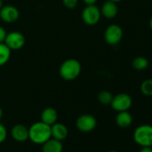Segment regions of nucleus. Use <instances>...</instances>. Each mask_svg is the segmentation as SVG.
I'll list each match as a JSON object with an SVG mask.
<instances>
[{
	"mask_svg": "<svg viewBox=\"0 0 152 152\" xmlns=\"http://www.w3.org/2000/svg\"><path fill=\"white\" fill-rule=\"evenodd\" d=\"M51 138V126L43 123H34L29 129V139L36 144H43Z\"/></svg>",
	"mask_w": 152,
	"mask_h": 152,
	"instance_id": "nucleus-1",
	"label": "nucleus"
},
{
	"mask_svg": "<svg viewBox=\"0 0 152 152\" xmlns=\"http://www.w3.org/2000/svg\"><path fill=\"white\" fill-rule=\"evenodd\" d=\"M82 72L81 63L74 58H69L62 63L59 68V73L64 81H73Z\"/></svg>",
	"mask_w": 152,
	"mask_h": 152,
	"instance_id": "nucleus-2",
	"label": "nucleus"
},
{
	"mask_svg": "<svg viewBox=\"0 0 152 152\" xmlns=\"http://www.w3.org/2000/svg\"><path fill=\"white\" fill-rule=\"evenodd\" d=\"M133 138L136 143L142 147L152 146V126L143 124L136 128Z\"/></svg>",
	"mask_w": 152,
	"mask_h": 152,
	"instance_id": "nucleus-3",
	"label": "nucleus"
},
{
	"mask_svg": "<svg viewBox=\"0 0 152 152\" xmlns=\"http://www.w3.org/2000/svg\"><path fill=\"white\" fill-rule=\"evenodd\" d=\"M82 18L85 24L93 26L96 25L100 18H101V12L100 8L96 5H90L86 6L82 13Z\"/></svg>",
	"mask_w": 152,
	"mask_h": 152,
	"instance_id": "nucleus-4",
	"label": "nucleus"
},
{
	"mask_svg": "<svg viewBox=\"0 0 152 152\" xmlns=\"http://www.w3.org/2000/svg\"><path fill=\"white\" fill-rule=\"evenodd\" d=\"M123 36H124L123 29L117 24L109 25L108 27H107L104 33L105 41L110 46H115L119 44L123 39Z\"/></svg>",
	"mask_w": 152,
	"mask_h": 152,
	"instance_id": "nucleus-5",
	"label": "nucleus"
},
{
	"mask_svg": "<svg viewBox=\"0 0 152 152\" xmlns=\"http://www.w3.org/2000/svg\"><path fill=\"white\" fill-rule=\"evenodd\" d=\"M132 104V99L131 96L127 93H119L113 97L111 101V107L114 110L117 112L127 111Z\"/></svg>",
	"mask_w": 152,
	"mask_h": 152,
	"instance_id": "nucleus-6",
	"label": "nucleus"
},
{
	"mask_svg": "<svg viewBox=\"0 0 152 152\" xmlns=\"http://www.w3.org/2000/svg\"><path fill=\"white\" fill-rule=\"evenodd\" d=\"M4 43L11 50L21 49L25 44V37L19 31H12L7 34Z\"/></svg>",
	"mask_w": 152,
	"mask_h": 152,
	"instance_id": "nucleus-7",
	"label": "nucleus"
},
{
	"mask_svg": "<svg viewBox=\"0 0 152 152\" xmlns=\"http://www.w3.org/2000/svg\"><path fill=\"white\" fill-rule=\"evenodd\" d=\"M96 125H97L96 118L89 114L82 115L76 120V127L83 132H91L92 130L95 129Z\"/></svg>",
	"mask_w": 152,
	"mask_h": 152,
	"instance_id": "nucleus-8",
	"label": "nucleus"
},
{
	"mask_svg": "<svg viewBox=\"0 0 152 152\" xmlns=\"http://www.w3.org/2000/svg\"><path fill=\"white\" fill-rule=\"evenodd\" d=\"M20 16L19 10L14 6H5L0 9V19L7 23H13Z\"/></svg>",
	"mask_w": 152,
	"mask_h": 152,
	"instance_id": "nucleus-9",
	"label": "nucleus"
},
{
	"mask_svg": "<svg viewBox=\"0 0 152 152\" xmlns=\"http://www.w3.org/2000/svg\"><path fill=\"white\" fill-rule=\"evenodd\" d=\"M11 135L18 142L26 141L29 139V129L23 124H15L11 130Z\"/></svg>",
	"mask_w": 152,
	"mask_h": 152,
	"instance_id": "nucleus-10",
	"label": "nucleus"
},
{
	"mask_svg": "<svg viewBox=\"0 0 152 152\" xmlns=\"http://www.w3.org/2000/svg\"><path fill=\"white\" fill-rule=\"evenodd\" d=\"M100 12H101V16H104L107 19H113L117 15L118 7L116 3L107 0L102 5L100 8Z\"/></svg>",
	"mask_w": 152,
	"mask_h": 152,
	"instance_id": "nucleus-11",
	"label": "nucleus"
},
{
	"mask_svg": "<svg viewBox=\"0 0 152 152\" xmlns=\"http://www.w3.org/2000/svg\"><path fill=\"white\" fill-rule=\"evenodd\" d=\"M68 135L67 127L61 123H55L51 125V136L58 140H64Z\"/></svg>",
	"mask_w": 152,
	"mask_h": 152,
	"instance_id": "nucleus-12",
	"label": "nucleus"
},
{
	"mask_svg": "<svg viewBox=\"0 0 152 152\" xmlns=\"http://www.w3.org/2000/svg\"><path fill=\"white\" fill-rule=\"evenodd\" d=\"M57 117H58L57 112L53 107H47V108H45L42 111L41 115H40L41 122H43V123H45V124H48L50 126L52 124H54L55 123H56Z\"/></svg>",
	"mask_w": 152,
	"mask_h": 152,
	"instance_id": "nucleus-13",
	"label": "nucleus"
},
{
	"mask_svg": "<svg viewBox=\"0 0 152 152\" xmlns=\"http://www.w3.org/2000/svg\"><path fill=\"white\" fill-rule=\"evenodd\" d=\"M63 151V144L61 140L56 139H49L46 142L43 143L42 152H62Z\"/></svg>",
	"mask_w": 152,
	"mask_h": 152,
	"instance_id": "nucleus-14",
	"label": "nucleus"
},
{
	"mask_svg": "<svg viewBox=\"0 0 152 152\" xmlns=\"http://www.w3.org/2000/svg\"><path fill=\"white\" fill-rule=\"evenodd\" d=\"M116 124L119 127L122 128H126L131 125L132 122V117L131 114L127 111H121L117 114L116 118H115Z\"/></svg>",
	"mask_w": 152,
	"mask_h": 152,
	"instance_id": "nucleus-15",
	"label": "nucleus"
},
{
	"mask_svg": "<svg viewBox=\"0 0 152 152\" xmlns=\"http://www.w3.org/2000/svg\"><path fill=\"white\" fill-rule=\"evenodd\" d=\"M11 49L3 42L0 43V66L5 65L11 57Z\"/></svg>",
	"mask_w": 152,
	"mask_h": 152,
	"instance_id": "nucleus-16",
	"label": "nucleus"
},
{
	"mask_svg": "<svg viewBox=\"0 0 152 152\" xmlns=\"http://www.w3.org/2000/svg\"><path fill=\"white\" fill-rule=\"evenodd\" d=\"M132 67L137 71H143L149 65L148 60L144 56H136L132 62Z\"/></svg>",
	"mask_w": 152,
	"mask_h": 152,
	"instance_id": "nucleus-17",
	"label": "nucleus"
},
{
	"mask_svg": "<svg viewBox=\"0 0 152 152\" xmlns=\"http://www.w3.org/2000/svg\"><path fill=\"white\" fill-rule=\"evenodd\" d=\"M140 91L145 96L152 97V79H147L141 83Z\"/></svg>",
	"mask_w": 152,
	"mask_h": 152,
	"instance_id": "nucleus-18",
	"label": "nucleus"
},
{
	"mask_svg": "<svg viewBox=\"0 0 152 152\" xmlns=\"http://www.w3.org/2000/svg\"><path fill=\"white\" fill-rule=\"evenodd\" d=\"M113 97L114 96L112 95V93L110 91H100L99 93L98 99L103 105H109V104H111Z\"/></svg>",
	"mask_w": 152,
	"mask_h": 152,
	"instance_id": "nucleus-19",
	"label": "nucleus"
},
{
	"mask_svg": "<svg viewBox=\"0 0 152 152\" xmlns=\"http://www.w3.org/2000/svg\"><path fill=\"white\" fill-rule=\"evenodd\" d=\"M62 2L68 9H74L78 5V0H62Z\"/></svg>",
	"mask_w": 152,
	"mask_h": 152,
	"instance_id": "nucleus-20",
	"label": "nucleus"
},
{
	"mask_svg": "<svg viewBox=\"0 0 152 152\" xmlns=\"http://www.w3.org/2000/svg\"><path fill=\"white\" fill-rule=\"evenodd\" d=\"M7 132L6 127L2 124H0V143L5 141V140L7 139Z\"/></svg>",
	"mask_w": 152,
	"mask_h": 152,
	"instance_id": "nucleus-21",
	"label": "nucleus"
},
{
	"mask_svg": "<svg viewBox=\"0 0 152 152\" xmlns=\"http://www.w3.org/2000/svg\"><path fill=\"white\" fill-rule=\"evenodd\" d=\"M7 34V33L5 28H3L2 26H0V43H3L5 41Z\"/></svg>",
	"mask_w": 152,
	"mask_h": 152,
	"instance_id": "nucleus-22",
	"label": "nucleus"
},
{
	"mask_svg": "<svg viewBox=\"0 0 152 152\" xmlns=\"http://www.w3.org/2000/svg\"><path fill=\"white\" fill-rule=\"evenodd\" d=\"M83 2L86 6H90V5H96V3L98 2V0H83Z\"/></svg>",
	"mask_w": 152,
	"mask_h": 152,
	"instance_id": "nucleus-23",
	"label": "nucleus"
},
{
	"mask_svg": "<svg viewBox=\"0 0 152 152\" xmlns=\"http://www.w3.org/2000/svg\"><path fill=\"white\" fill-rule=\"evenodd\" d=\"M140 152H152V148H150L149 147H143V148L140 149Z\"/></svg>",
	"mask_w": 152,
	"mask_h": 152,
	"instance_id": "nucleus-24",
	"label": "nucleus"
},
{
	"mask_svg": "<svg viewBox=\"0 0 152 152\" xmlns=\"http://www.w3.org/2000/svg\"><path fill=\"white\" fill-rule=\"evenodd\" d=\"M149 27H150V29L152 30V16H151V18H150V20H149Z\"/></svg>",
	"mask_w": 152,
	"mask_h": 152,
	"instance_id": "nucleus-25",
	"label": "nucleus"
},
{
	"mask_svg": "<svg viewBox=\"0 0 152 152\" xmlns=\"http://www.w3.org/2000/svg\"><path fill=\"white\" fill-rule=\"evenodd\" d=\"M109 1H112V2H115V3H118V2L123 1V0H109Z\"/></svg>",
	"mask_w": 152,
	"mask_h": 152,
	"instance_id": "nucleus-26",
	"label": "nucleus"
},
{
	"mask_svg": "<svg viewBox=\"0 0 152 152\" xmlns=\"http://www.w3.org/2000/svg\"><path fill=\"white\" fill-rule=\"evenodd\" d=\"M2 115H3V111H2V108L0 107V119H1Z\"/></svg>",
	"mask_w": 152,
	"mask_h": 152,
	"instance_id": "nucleus-27",
	"label": "nucleus"
},
{
	"mask_svg": "<svg viewBox=\"0 0 152 152\" xmlns=\"http://www.w3.org/2000/svg\"><path fill=\"white\" fill-rule=\"evenodd\" d=\"M2 7H3V0H0V9L2 8Z\"/></svg>",
	"mask_w": 152,
	"mask_h": 152,
	"instance_id": "nucleus-28",
	"label": "nucleus"
},
{
	"mask_svg": "<svg viewBox=\"0 0 152 152\" xmlns=\"http://www.w3.org/2000/svg\"><path fill=\"white\" fill-rule=\"evenodd\" d=\"M109 152H116V151H109Z\"/></svg>",
	"mask_w": 152,
	"mask_h": 152,
	"instance_id": "nucleus-29",
	"label": "nucleus"
}]
</instances>
